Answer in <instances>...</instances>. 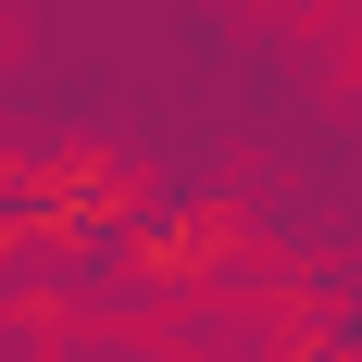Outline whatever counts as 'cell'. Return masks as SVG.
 Instances as JSON below:
<instances>
[{
	"label": "cell",
	"mask_w": 362,
	"mask_h": 362,
	"mask_svg": "<svg viewBox=\"0 0 362 362\" xmlns=\"http://www.w3.org/2000/svg\"><path fill=\"white\" fill-rule=\"evenodd\" d=\"M225 250H238V213H187V225H163V238H138L125 275H138V288H200Z\"/></svg>",
	"instance_id": "1"
}]
</instances>
